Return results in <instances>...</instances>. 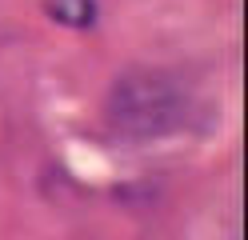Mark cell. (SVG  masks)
Wrapping results in <instances>:
<instances>
[{"instance_id":"obj_1","label":"cell","mask_w":248,"mask_h":240,"mask_svg":"<svg viewBox=\"0 0 248 240\" xmlns=\"http://www.w3.org/2000/svg\"><path fill=\"white\" fill-rule=\"evenodd\" d=\"M48 12L68 28H84V24H92V16H96V4H92V0H52Z\"/></svg>"}]
</instances>
